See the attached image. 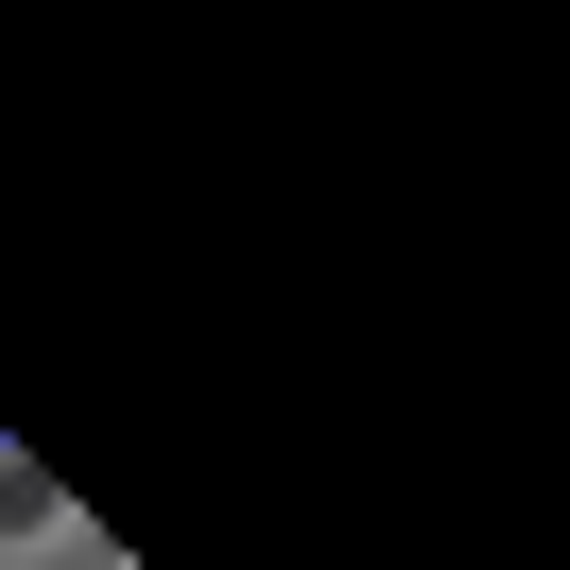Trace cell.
<instances>
[{"label":"cell","instance_id":"obj_1","mask_svg":"<svg viewBox=\"0 0 570 570\" xmlns=\"http://www.w3.org/2000/svg\"><path fill=\"white\" fill-rule=\"evenodd\" d=\"M52 535H70V484L36 450H0V553H52Z\"/></svg>","mask_w":570,"mask_h":570}]
</instances>
